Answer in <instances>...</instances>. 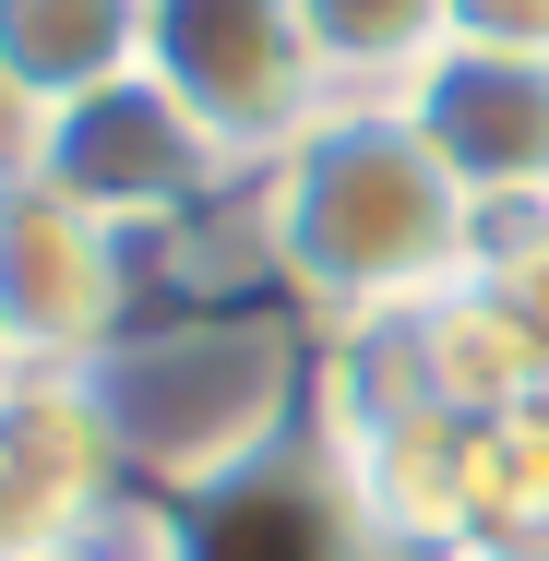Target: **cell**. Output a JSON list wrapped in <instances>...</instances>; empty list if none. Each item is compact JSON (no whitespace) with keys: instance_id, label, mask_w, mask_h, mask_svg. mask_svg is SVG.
<instances>
[{"instance_id":"cell-1","label":"cell","mask_w":549,"mask_h":561,"mask_svg":"<svg viewBox=\"0 0 549 561\" xmlns=\"http://www.w3.org/2000/svg\"><path fill=\"white\" fill-rule=\"evenodd\" d=\"M239 227L323 335L454 299L478 263V204L454 192V168L419 144L394 96H334L287 156H263L239 192Z\"/></svg>"},{"instance_id":"cell-2","label":"cell","mask_w":549,"mask_h":561,"mask_svg":"<svg viewBox=\"0 0 549 561\" xmlns=\"http://www.w3.org/2000/svg\"><path fill=\"white\" fill-rule=\"evenodd\" d=\"M119 419V454H131V490H204L239 454L287 443L299 431V394H311V358H299V323H227V311H192V323H131L119 358L96 370Z\"/></svg>"},{"instance_id":"cell-3","label":"cell","mask_w":549,"mask_h":561,"mask_svg":"<svg viewBox=\"0 0 549 561\" xmlns=\"http://www.w3.org/2000/svg\"><path fill=\"white\" fill-rule=\"evenodd\" d=\"M12 168L24 180H48L72 216H96L108 239H168V227H204L216 204L251 192V168L227 156L204 119L180 108L156 72H119L96 96H72V108L24 119V144H12Z\"/></svg>"},{"instance_id":"cell-4","label":"cell","mask_w":549,"mask_h":561,"mask_svg":"<svg viewBox=\"0 0 549 561\" xmlns=\"http://www.w3.org/2000/svg\"><path fill=\"white\" fill-rule=\"evenodd\" d=\"M131 550L144 561H407L323 419H299L287 443L239 454V466L204 478V490L144 502Z\"/></svg>"},{"instance_id":"cell-5","label":"cell","mask_w":549,"mask_h":561,"mask_svg":"<svg viewBox=\"0 0 549 561\" xmlns=\"http://www.w3.org/2000/svg\"><path fill=\"white\" fill-rule=\"evenodd\" d=\"M144 72L204 119L239 168L287 156L334 108L323 60L299 36V0H144Z\"/></svg>"},{"instance_id":"cell-6","label":"cell","mask_w":549,"mask_h":561,"mask_svg":"<svg viewBox=\"0 0 549 561\" xmlns=\"http://www.w3.org/2000/svg\"><path fill=\"white\" fill-rule=\"evenodd\" d=\"M131 526V454L96 370L0 382V561H60Z\"/></svg>"},{"instance_id":"cell-7","label":"cell","mask_w":549,"mask_h":561,"mask_svg":"<svg viewBox=\"0 0 549 561\" xmlns=\"http://www.w3.org/2000/svg\"><path fill=\"white\" fill-rule=\"evenodd\" d=\"M131 335V239L0 168V346L12 370H108Z\"/></svg>"},{"instance_id":"cell-8","label":"cell","mask_w":549,"mask_h":561,"mask_svg":"<svg viewBox=\"0 0 549 561\" xmlns=\"http://www.w3.org/2000/svg\"><path fill=\"white\" fill-rule=\"evenodd\" d=\"M394 108L419 119V144L454 168V192H466L478 216L549 204V60L466 48V36H454V48H442Z\"/></svg>"},{"instance_id":"cell-9","label":"cell","mask_w":549,"mask_h":561,"mask_svg":"<svg viewBox=\"0 0 549 561\" xmlns=\"http://www.w3.org/2000/svg\"><path fill=\"white\" fill-rule=\"evenodd\" d=\"M144 72V0H0V108L48 119Z\"/></svg>"},{"instance_id":"cell-10","label":"cell","mask_w":549,"mask_h":561,"mask_svg":"<svg viewBox=\"0 0 549 561\" xmlns=\"http://www.w3.org/2000/svg\"><path fill=\"white\" fill-rule=\"evenodd\" d=\"M299 36L334 96H407L454 48V0H299Z\"/></svg>"},{"instance_id":"cell-11","label":"cell","mask_w":549,"mask_h":561,"mask_svg":"<svg viewBox=\"0 0 549 561\" xmlns=\"http://www.w3.org/2000/svg\"><path fill=\"white\" fill-rule=\"evenodd\" d=\"M466 299L502 323V335L538 358L549 382V204H514V216H478V263H466Z\"/></svg>"},{"instance_id":"cell-12","label":"cell","mask_w":549,"mask_h":561,"mask_svg":"<svg viewBox=\"0 0 549 561\" xmlns=\"http://www.w3.org/2000/svg\"><path fill=\"white\" fill-rule=\"evenodd\" d=\"M454 36H466V48H514V60H549V0H454Z\"/></svg>"},{"instance_id":"cell-13","label":"cell","mask_w":549,"mask_h":561,"mask_svg":"<svg viewBox=\"0 0 549 561\" xmlns=\"http://www.w3.org/2000/svg\"><path fill=\"white\" fill-rule=\"evenodd\" d=\"M119 538H131V526H119ZM119 538H96V550H60V561H119ZM131 561H144V550H131Z\"/></svg>"},{"instance_id":"cell-14","label":"cell","mask_w":549,"mask_h":561,"mask_svg":"<svg viewBox=\"0 0 549 561\" xmlns=\"http://www.w3.org/2000/svg\"><path fill=\"white\" fill-rule=\"evenodd\" d=\"M0 382H12V346H0Z\"/></svg>"},{"instance_id":"cell-15","label":"cell","mask_w":549,"mask_h":561,"mask_svg":"<svg viewBox=\"0 0 549 561\" xmlns=\"http://www.w3.org/2000/svg\"><path fill=\"white\" fill-rule=\"evenodd\" d=\"M0 168H12V156H0Z\"/></svg>"}]
</instances>
